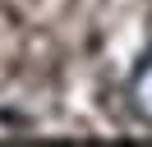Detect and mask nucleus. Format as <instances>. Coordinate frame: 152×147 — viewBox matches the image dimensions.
<instances>
[{"label": "nucleus", "mask_w": 152, "mask_h": 147, "mask_svg": "<svg viewBox=\"0 0 152 147\" xmlns=\"http://www.w3.org/2000/svg\"><path fill=\"white\" fill-rule=\"evenodd\" d=\"M124 97H129V110H134V115H138L143 124H152V46L143 51V60L134 64Z\"/></svg>", "instance_id": "1"}]
</instances>
